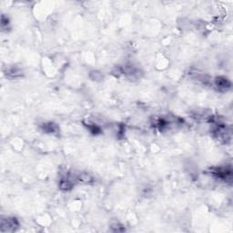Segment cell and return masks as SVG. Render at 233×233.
Masks as SVG:
<instances>
[{"label":"cell","instance_id":"obj_2","mask_svg":"<svg viewBox=\"0 0 233 233\" xmlns=\"http://www.w3.org/2000/svg\"><path fill=\"white\" fill-rule=\"evenodd\" d=\"M72 187H73V184L69 179H61V181H60V189L61 190H70Z\"/></svg>","mask_w":233,"mask_h":233},{"label":"cell","instance_id":"obj_3","mask_svg":"<svg viewBox=\"0 0 233 233\" xmlns=\"http://www.w3.org/2000/svg\"><path fill=\"white\" fill-rule=\"evenodd\" d=\"M79 179L83 182H86V183H89L92 181V177L88 174H86V173H82L81 175H79Z\"/></svg>","mask_w":233,"mask_h":233},{"label":"cell","instance_id":"obj_1","mask_svg":"<svg viewBox=\"0 0 233 233\" xmlns=\"http://www.w3.org/2000/svg\"><path fill=\"white\" fill-rule=\"evenodd\" d=\"M215 84H216L217 87H218L220 90H222V91L228 90V89H230L231 87V81H230L229 79H227L226 78H223V77H219V78H216Z\"/></svg>","mask_w":233,"mask_h":233}]
</instances>
